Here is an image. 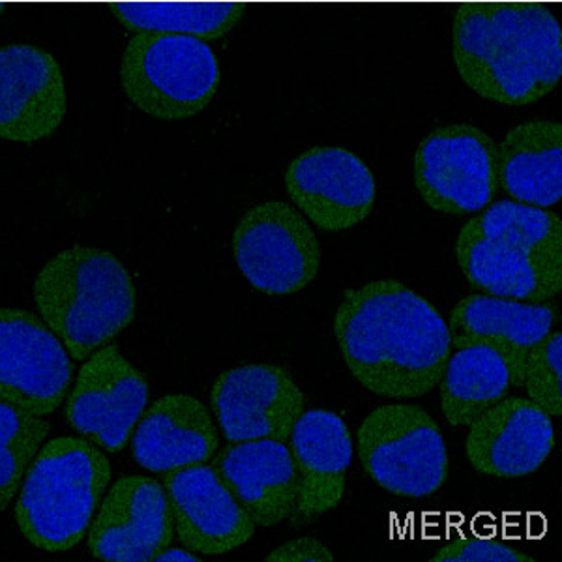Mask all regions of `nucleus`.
<instances>
[{
  "label": "nucleus",
  "instance_id": "f257e3e1",
  "mask_svg": "<svg viewBox=\"0 0 562 562\" xmlns=\"http://www.w3.org/2000/svg\"><path fill=\"white\" fill-rule=\"evenodd\" d=\"M334 333L358 383L394 400L429 394L452 351L447 321L397 280L349 289L334 317Z\"/></svg>",
  "mask_w": 562,
  "mask_h": 562
},
{
  "label": "nucleus",
  "instance_id": "f03ea898",
  "mask_svg": "<svg viewBox=\"0 0 562 562\" xmlns=\"http://www.w3.org/2000/svg\"><path fill=\"white\" fill-rule=\"evenodd\" d=\"M452 57L479 97L501 105L540 102L561 83V23L546 8H465L452 23Z\"/></svg>",
  "mask_w": 562,
  "mask_h": 562
},
{
  "label": "nucleus",
  "instance_id": "7ed1b4c3",
  "mask_svg": "<svg viewBox=\"0 0 562 562\" xmlns=\"http://www.w3.org/2000/svg\"><path fill=\"white\" fill-rule=\"evenodd\" d=\"M456 257L479 293L555 301L562 291L561 217L514 199L497 201L461 227Z\"/></svg>",
  "mask_w": 562,
  "mask_h": 562
},
{
  "label": "nucleus",
  "instance_id": "20e7f679",
  "mask_svg": "<svg viewBox=\"0 0 562 562\" xmlns=\"http://www.w3.org/2000/svg\"><path fill=\"white\" fill-rule=\"evenodd\" d=\"M134 280L111 251L65 249L40 270L34 302L71 360L109 346L135 317Z\"/></svg>",
  "mask_w": 562,
  "mask_h": 562
},
{
  "label": "nucleus",
  "instance_id": "39448f33",
  "mask_svg": "<svg viewBox=\"0 0 562 562\" xmlns=\"http://www.w3.org/2000/svg\"><path fill=\"white\" fill-rule=\"evenodd\" d=\"M111 482V463L81 437L42 445L26 471L15 505V524L26 542L65 553L85 540Z\"/></svg>",
  "mask_w": 562,
  "mask_h": 562
},
{
  "label": "nucleus",
  "instance_id": "423d86ee",
  "mask_svg": "<svg viewBox=\"0 0 562 562\" xmlns=\"http://www.w3.org/2000/svg\"><path fill=\"white\" fill-rule=\"evenodd\" d=\"M122 89L135 108L160 121H184L211 105L222 81L206 40L171 33H135L121 65Z\"/></svg>",
  "mask_w": 562,
  "mask_h": 562
},
{
  "label": "nucleus",
  "instance_id": "0eeeda50",
  "mask_svg": "<svg viewBox=\"0 0 562 562\" xmlns=\"http://www.w3.org/2000/svg\"><path fill=\"white\" fill-rule=\"evenodd\" d=\"M357 439L366 473L392 495L429 497L447 482L448 452L441 429L418 405L392 403L371 411Z\"/></svg>",
  "mask_w": 562,
  "mask_h": 562
},
{
  "label": "nucleus",
  "instance_id": "6e6552de",
  "mask_svg": "<svg viewBox=\"0 0 562 562\" xmlns=\"http://www.w3.org/2000/svg\"><path fill=\"white\" fill-rule=\"evenodd\" d=\"M413 171L416 190L435 212L484 211L498 192L497 143L474 124L441 126L416 148Z\"/></svg>",
  "mask_w": 562,
  "mask_h": 562
},
{
  "label": "nucleus",
  "instance_id": "1a4fd4ad",
  "mask_svg": "<svg viewBox=\"0 0 562 562\" xmlns=\"http://www.w3.org/2000/svg\"><path fill=\"white\" fill-rule=\"evenodd\" d=\"M233 251L244 278L270 296L301 293L319 274L315 231L301 212L281 201L261 203L240 217Z\"/></svg>",
  "mask_w": 562,
  "mask_h": 562
},
{
  "label": "nucleus",
  "instance_id": "9d476101",
  "mask_svg": "<svg viewBox=\"0 0 562 562\" xmlns=\"http://www.w3.org/2000/svg\"><path fill=\"white\" fill-rule=\"evenodd\" d=\"M71 375L70 355L44 321L0 310V402L45 418L65 402Z\"/></svg>",
  "mask_w": 562,
  "mask_h": 562
},
{
  "label": "nucleus",
  "instance_id": "9b49d317",
  "mask_svg": "<svg viewBox=\"0 0 562 562\" xmlns=\"http://www.w3.org/2000/svg\"><path fill=\"white\" fill-rule=\"evenodd\" d=\"M147 403L145 375L119 347L105 346L92 352L77 373L66 420L77 434L115 454L128 445Z\"/></svg>",
  "mask_w": 562,
  "mask_h": 562
},
{
  "label": "nucleus",
  "instance_id": "f8f14e48",
  "mask_svg": "<svg viewBox=\"0 0 562 562\" xmlns=\"http://www.w3.org/2000/svg\"><path fill=\"white\" fill-rule=\"evenodd\" d=\"M285 190L296 209L328 233L362 224L378 198L370 167L344 147H315L296 156L285 171Z\"/></svg>",
  "mask_w": 562,
  "mask_h": 562
},
{
  "label": "nucleus",
  "instance_id": "ddd939ff",
  "mask_svg": "<svg viewBox=\"0 0 562 562\" xmlns=\"http://www.w3.org/2000/svg\"><path fill=\"white\" fill-rule=\"evenodd\" d=\"M211 405L217 424L229 442H289L306 400L285 368L249 364L217 375Z\"/></svg>",
  "mask_w": 562,
  "mask_h": 562
},
{
  "label": "nucleus",
  "instance_id": "4468645a",
  "mask_svg": "<svg viewBox=\"0 0 562 562\" xmlns=\"http://www.w3.org/2000/svg\"><path fill=\"white\" fill-rule=\"evenodd\" d=\"M166 487L148 476H124L103 497L87 532L90 555L109 562H148L173 542Z\"/></svg>",
  "mask_w": 562,
  "mask_h": 562
},
{
  "label": "nucleus",
  "instance_id": "2eb2a0df",
  "mask_svg": "<svg viewBox=\"0 0 562 562\" xmlns=\"http://www.w3.org/2000/svg\"><path fill=\"white\" fill-rule=\"evenodd\" d=\"M175 532L186 550L225 555L256 535V521L238 505L216 469L205 463L164 473Z\"/></svg>",
  "mask_w": 562,
  "mask_h": 562
},
{
  "label": "nucleus",
  "instance_id": "dca6fc26",
  "mask_svg": "<svg viewBox=\"0 0 562 562\" xmlns=\"http://www.w3.org/2000/svg\"><path fill=\"white\" fill-rule=\"evenodd\" d=\"M66 109L65 76L53 55L31 44L0 47V139H47Z\"/></svg>",
  "mask_w": 562,
  "mask_h": 562
},
{
  "label": "nucleus",
  "instance_id": "f3484780",
  "mask_svg": "<svg viewBox=\"0 0 562 562\" xmlns=\"http://www.w3.org/2000/svg\"><path fill=\"white\" fill-rule=\"evenodd\" d=\"M557 323L553 301L530 304L476 293L452 307L447 325L456 349L484 346L497 351L510 373V386L518 389L524 386L530 349L553 333Z\"/></svg>",
  "mask_w": 562,
  "mask_h": 562
},
{
  "label": "nucleus",
  "instance_id": "a211bd4d",
  "mask_svg": "<svg viewBox=\"0 0 562 562\" xmlns=\"http://www.w3.org/2000/svg\"><path fill=\"white\" fill-rule=\"evenodd\" d=\"M469 428V463L480 474L495 479L537 473L555 448L551 416L525 397L501 400Z\"/></svg>",
  "mask_w": 562,
  "mask_h": 562
},
{
  "label": "nucleus",
  "instance_id": "6ab92c4d",
  "mask_svg": "<svg viewBox=\"0 0 562 562\" xmlns=\"http://www.w3.org/2000/svg\"><path fill=\"white\" fill-rule=\"evenodd\" d=\"M299 495L293 521H307L333 512L346 495L352 439L346 422L330 411H304L289 437Z\"/></svg>",
  "mask_w": 562,
  "mask_h": 562
},
{
  "label": "nucleus",
  "instance_id": "aec40b11",
  "mask_svg": "<svg viewBox=\"0 0 562 562\" xmlns=\"http://www.w3.org/2000/svg\"><path fill=\"white\" fill-rule=\"evenodd\" d=\"M214 469L259 527H274L293 516L299 479L288 442H231L217 454Z\"/></svg>",
  "mask_w": 562,
  "mask_h": 562
},
{
  "label": "nucleus",
  "instance_id": "412c9836",
  "mask_svg": "<svg viewBox=\"0 0 562 562\" xmlns=\"http://www.w3.org/2000/svg\"><path fill=\"white\" fill-rule=\"evenodd\" d=\"M216 424L211 411L188 394H169L140 415L132 434V454L150 473L211 461L216 454Z\"/></svg>",
  "mask_w": 562,
  "mask_h": 562
},
{
  "label": "nucleus",
  "instance_id": "4be33fe9",
  "mask_svg": "<svg viewBox=\"0 0 562 562\" xmlns=\"http://www.w3.org/2000/svg\"><path fill=\"white\" fill-rule=\"evenodd\" d=\"M498 190L524 205L551 209L562 199V124H518L497 145Z\"/></svg>",
  "mask_w": 562,
  "mask_h": 562
},
{
  "label": "nucleus",
  "instance_id": "5701e85b",
  "mask_svg": "<svg viewBox=\"0 0 562 562\" xmlns=\"http://www.w3.org/2000/svg\"><path fill=\"white\" fill-rule=\"evenodd\" d=\"M439 383L442 415L450 426L465 428L505 400L510 373L503 357L490 347H463L450 355Z\"/></svg>",
  "mask_w": 562,
  "mask_h": 562
},
{
  "label": "nucleus",
  "instance_id": "b1692460",
  "mask_svg": "<svg viewBox=\"0 0 562 562\" xmlns=\"http://www.w3.org/2000/svg\"><path fill=\"white\" fill-rule=\"evenodd\" d=\"M115 18L134 34H188L212 42L235 29L243 10L231 0H135L122 4Z\"/></svg>",
  "mask_w": 562,
  "mask_h": 562
},
{
  "label": "nucleus",
  "instance_id": "393cba45",
  "mask_svg": "<svg viewBox=\"0 0 562 562\" xmlns=\"http://www.w3.org/2000/svg\"><path fill=\"white\" fill-rule=\"evenodd\" d=\"M49 435L40 416L0 402V512L20 493L29 467Z\"/></svg>",
  "mask_w": 562,
  "mask_h": 562
},
{
  "label": "nucleus",
  "instance_id": "a878e982",
  "mask_svg": "<svg viewBox=\"0 0 562 562\" xmlns=\"http://www.w3.org/2000/svg\"><path fill=\"white\" fill-rule=\"evenodd\" d=\"M529 400L550 416H562V334H548L532 347L525 366Z\"/></svg>",
  "mask_w": 562,
  "mask_h": 562
},
{
  "label": "nucleus",
  "instance_id": "bb28decb",
  "mask_svg": "<svg viewBox=\"0 0 562 562\" xmlns=\"http://www.w3.org/2000/svg\"><path fill=\"white\" fill-rule=\"evenodd\" d=\"M431 562H535L532 557L492 540H456L437 551Z\"/></svg>",
  "mask_w": 562,
  "mask_h": 562
},
{
  "label": "nucleus",
  "instance_id": "cd10ccee",
  "mask_svg": "<svg viewBox=\"0 0 562 562\" xmlns=\"http://www.w3.org/2000/svg\"><path fill=\"white\" fill-rule=\"evenodd\" d=\"M267 562H333L334 555L326 543L317 538L304 537L283 543L265 557Z\"/></svg>",
  "mask_w": 562,
  "mask_h": 562
},
{
  "label": "nucleus",
  "instance_id": "c85d7f7f",
  "mask_svg": "<svg viewBox=\"0 0 562 562\" xmlns=\"http://www.w3.org/2000/svg\"><path fill=\"white\" fill-rule=\"evenodd\" d=\"M154 561H188V562H199L201 559L199 557L193 555L190 550H173V548H166V550L160 551L158 555L154 557Z\"/></svg>",
  "mask_w": 562,
  "mask_h": 562
}]
</instances>
